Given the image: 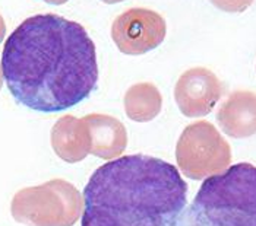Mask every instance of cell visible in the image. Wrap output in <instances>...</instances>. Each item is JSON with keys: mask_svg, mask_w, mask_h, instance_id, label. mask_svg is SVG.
I'll return each mask as SVG.
<instances>
[{"mask_svg": "<svg viewBox=\"0 0 256 226\" xmlns=\"http://www.w3.org/2000/svg\"><path fill=\"white\" fill-rule=\"evenodd\" d=\"M180 226H256V167L236 164L208 177Z\"/></svg>", "mask_w": 256, "mask_h": 226, "instance_id": "3957f363", "label": "cell"}, {"mask_svg": "<svg viewBox=\"0 0 256 226\" xmlns=\"http://www.w3.org/2000/svg\"><path fill=\"white\" fill-rule=\"evenodd\" d=\"M167 25L156 10L130 7L113 20L112 38L118 50L128 56L145 54L164 41Z\"/></svg>", "mask_w": 256, "mask_h": 226, "instance_id": "8992f818", "label": "cell"}, {"mask_svg": "<svg viewBox=\"0 0 256 226\" xmlns=\"http://www.w3.org/2000/svg\"><path fill=\"white\" fill-rule=\"evenodd\" d=\"M107 4H114V3H120V1H124V0H101Z\"/></svg>", "mask_w": 256, "mask_h": 226, "instance_id": "9a60e30c", "label": "cell"}, {"mask_svg": "<svg viewBox=\"0 0 256 226\" xmlns=\"http://www.w3.org/2000/svg\"><path fill=\"white\" fill-rule=\"evenodd\" d=\"M44 1H47V3H50V4H63V3H66V1H69V0H44Z\"/></svg>", "mask_w": 256, "mask_h": 226, "instance_id": "5bb4252c", "label": "cell"}, {"mask_svg": "<svg viewBox=\"0 0 256 226\" xmlns=\"http://www.w3.org/2000/svg\"><path fill=\"white\" fill-rule=\"evenodd\" d=\"M180 171L190 180H204L228 168L232 149L227 140L208 121L189 124L176 146Z\"/></svg>", "mask_w": 256, "mask_h": 226, "instance_id": "5b68a950", "label": "cell"}, {"mask_svg": "<svg viewBox=\"0 0 256 226\" xmlns=\"http://www.w3.org/2000/svg\"><path fill=\"white\" fill-rule=\"evenodd\" d=\"M2 72L16 102L38 113H60L96 89V44L75 20L34 15L6 39Z\"/></svg>", "mask_w": 256, "mask_h": 226, "instance_id": "6da1fadb", "label": "cell"}, {"mask_svg": "<svg viewBox=\"0 0 256 226\" xmlns=\"http://www.w3.org/2000/svg\"><path fill=\"white\" fill-rule=\"evenodd\" d=\"M217 121L222 132L234 139L256 134V94L236 91L220 107Z\"/></svg>", "mask_w": 256, "mask_h": 226, "instance_id": "9c48e42d", "label": "cell"}, {"mask_svg": "<svg viewBox=\"0 0 256 226\" xmlns=\"http://www.w3.org/2000/svg\"><path fill=\"white\" fill-rule=\"evenodd\" d=\"M80 209V194L64 180L20 190L10 203L14 219L26 226H72Z\"/></svg>", "mask_w": 256, "mask_h": 226, "instance_id": "277c9868", "label": "cell"}, {"mask_svg": "<svg viewBox=\"0 0 256 226\" xmlns=\"http://www.w3.org/2000/svg\"><path fill=\"white\" fill-rule=\"evenodd\" d=\"M52 146L60 159L75 164L90 153V139L82 118L63 115L52 129Z\"/></svg>", "mask_w": 256, "mask_h": 226, "instance_id": "30bf717a", "label": "cell"}, {"mask_svg": "<svg viewBox=\"0 0 256 226\" xmlns=\"http://www.w3.org/2000/svg\"><path fill=\"white\" fill-rule=\"evenodd\" d=\"M186 205L188 184L174 165L126 155L91 175L80 226H180Z\"/></svg>", "mask_w": 256, "mask_h": 226, "instance_id": "7a4b0ae2", "label": "cell"}, {"mask_svg": "<svg viewBox=\"0 0 256 226\" xmlns=\"http://www.w3.org/2000/svg\"><path fill=\"white\" fill-rule=\"evenodd\" d=\"M210 1L222 12L240 13L249 9L255 0H210Z\"/></svg>", "mask_w": 256, "mask_h": 226, "instance_id": "7c38bea8", "label": "cell"}, {"mask_svg": "<svg viewBox=\"0 0 256 226\" xmlns=\"http://www.w3.org/2000/svg\"><path fill=\"white\" fill-rule=\"evenodd\" d=\"M6 35V23H4V19L0 15V42L3 41V38Z\"/></svg>", "mask_w": 256, "mask_h": 226, "instance_id": "4fadbf2b", "label": "cell"}, {"mask_svg": "<svg viewBox=\"0 0 256 226\" xmlns=\"http://www.w3.org/2000/svg\"><path fill=\"white\" fill-rule=\"evenodd\" d=\"M90 139V153L102 158H118L128 145V132L118 118L106 114H88L82 118Z\"/></svg>", "mask_w": 256, "mask_h": 226, "instance_id": "ba28073f", "label": "cell"}, {"mask_svg": "<svg viewBox=\"0 0 256 226\" xmlns=\"http://www.w3.org/2000/svg\"><path fill=\"white\" fill-rule=\"evenodd\" d=\"M2 85H3V72H2V64H0V89H2Z\"/></svg>", "mask_w": 256, "mask_h": 226, "instance_id": "2e32d148", "label": "cell"}, {"mask_svg": "<svg viewBox=\"0 0 256 226\" xmlns=\"http://www.w3.org/2000/svg\"><path fill=\"white\" fill-rule=\"evenodd\" d=\"M162 108V96L151 82L132 85L124 94V111L132 121L146 123L157 117Z\"/></svg>", "mask_w": 256, "mask_h": 226, "instance_id": "8fae6325", "label": "cell"}, {"mask_svg": "<svg viewBox=\"0 0 256 226\" xmlns=\"http://www.w3.org/2000/svg\"><path fill=\"white\" fill-rule=\"evenodd\" d=\"M222 95V83L214 72L205 67H192L178 77L174 99L186 117L210 114Z\"/></svg>", "mask_w": 256, "mask_h": 226, "instance_id": "52a82bcc", "label": "cell"}]
</instances>
